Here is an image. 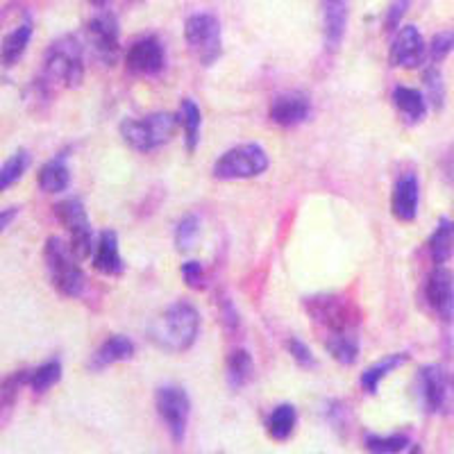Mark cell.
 Wrapping results in <instances>:
<instances>
[{
	"label": "cell",
	"instance_id": "obj_41",
	"mask_svg": "<svg viewBox=\"0 0 454 454\" xmlns=\"http://www.w3.org/2000/svg\"><path fill=\"white\" fill-rule=\"evenodd\" d=\"M448 177H450V182L454 184V160H452V164L448 166Z\"/></svg>",
	"mask_w": 454,
	"mask_h": 454
},
{
	"label": "cell",
	"instance_id": "obj_38",
	"mask_svg": "<svg viewBox=\"0 0 454 454\" xmlns=\"http://www.w3.org/2000/svg\"><path fill=\"white\" fill-rule=\"evenodd\" d=\"M223 320H225L227 323V327H230V330H237V325H239V314L237 311H234V307L230 305V300H225V302H223Z\"/></svg>",
	"mask_w": 454,
	"mask_h": 454
},
{
	"label": "cell",
	"instance_id": "obj_23",
	"mask_svg": "<svg viewBox=\"0 0 454 454\" xmlns=\"http://www.w3.org/2000/svg\"><path fill=\"white\" fill-rule=\"evenodd\" d=\"M71 184V170H68L64 157L46 161L39 170V189L43 193H62Z\"/></svg>",
	"mask_w": 454,
	"mask_h": 454
},
{
	"label": "cell",
	"instance_id": "obj_32",
	"mask_svg": "<svg viewBox=\"0 0 454 454\" xmlns=\"http://www.w3.org/2000/svg\"><path fill=\"white\" fill-rule=\"evenodd\" d=\"M198 237H200V216L198 214H189L180 221L176 230V246L180 253H186L196 246Z\"/></svg>",
	"mask_w": 454,
	"mask_h": 454
},
{
	"label": "cell",
	"instance_id": "obj_14",
	"mask_svg": "<svg viewBox=\"0 0 454 454\" xmlns=\"http://www.w3.org/2000/svg\"><path fill=\"white\" fill-rule=\"evenodd\" d=\"M388 59L397 68H416L427 59V43H425L419 27H397V35L391 43V55H388Z\"/></svg>",
	"mask_w": 454,
	"mask_h": 454
},
{
	"label": "cell",
	"instance_id": "obj_4",
	"mask_svg": "<svg viewBox=\"0 0 454 454\" xmlns=\"http://www.w3.org/2000/svg\"><path fill=\"white\" fill-rule=\"evenodd\" d=\"M43 259L51 275V282L57 291L67 298H78L87 286L82 269H80V257L73 253L71 243L62 241L59 237H51L43 248Z\"/></svg>",
	"mask_w": 454,
	"mask_h": 454
},
{
	"label": "cell",
	"instance_id": "obj_1",
	"mask_svg": "<svg viewBox=\"0 0 454 454\" xmlns=\"http://www.w3.org/2000/svg\"><path fill=\"white\" fill-rule=\"evenodd\" d=\"M311 323L323 334L327 352L340 366L359 359V309L343 295H316L307 300Z\"/></svg>",
	"mask_w": 454,
	"mask_h": 454
},
{
	"label": "cell",
	"instance_id": "obj_19",
	"mask_svg": "<svg viewBox=\"0 0 454 454\" xmlns=\"http://www.w3.org/2000/svg\"><path fill=\"white\" fill-rule=\"evenodd\" d=\"M132 356H135V343L128 336L114 334L105 340L98 350L93 352L89 366H91V371H103V368L112 366V364L128 362Z\"/></svg>",
	"mask_w": 454,
	"mask_h": 454
},
{
	"label": "cell",
	"instance_id": "obj_15",
	"mask_svg": "<svg viewBox=\"0 0 454 454\" xmlns=\"http://www.w3.org/2000/svg\"><path fill=\"white\" fill-rule=\"evenodd\" d=\"M311 114V103L305 93L286 91L275 96L270 103V121L279 128H295L305 123Z\"/></svg>",
	"mask_w": 454,
	"mask_h": 454
},
{
	"label": "cell",
	"instance_id": "obj_42",
	"mask_svg": "<svg viewBox=\"0 0 454 454\" xmlns=\"http://www.w3.org/2000/svg\"><path fill=\"white\" fill-rule=\"evenodd\" d=\"M137 3H141V0H137Z\"/></svg>",
	"mask_w": 454,
	"mask_h": 454
},
{
	"label": "cell",
	"instance_id": "obj_11",
	"mask_svg": "<svg viewBox=\"0 0 454 454\" xmlns=\"http://www.w3.org/2000/svg\"><path fill=\"white\" fill-rule=\"evenodd\" d=\"M89 42H91L93 55L98 57L105 67H112L116 62L121 51V39H119V21L116 16L105 12V7H100V12L89 21Z\"/></svg>",
	"mask_w": 454,
	"mask_h": 454
},
{
	"label": "cell",
	"instance_id": "obj_17",
	"mask_svg": "<svg viewBox=\"0 0 454 454\" xmlns=\"http://www.w3.org/2000/svg\"><path fill=\"white\" fill-rule=\"evenodd\" d=\"M323 7V35L327 52H336L343 43L348 27V0H320Z\"/></svg>",
	"mask_w": 454,
	"mask_h": 454
},
{
	"label": "cell",
	"instance_id": "obj_30",
	"mask_svg": "<svg viewBox=\"0 0 454 454\" xmlns=\"http://www.w3.org/2000/svg\"><path fill=\"white\" fill-rule=\"evenodd\" d=\"M27 166H30V153L27 150H16L14 155L0 166V193L7 192L10 186L21 180L26 176Z\"/></svg>",
	"mask_w": 454,
	"mask_h": 454
},
{
	"label": "cell",
	"instance_id": "obj_16",
	"mask_svg": "<svg viewBox=\"0 0 454 454\" xmlns=\"http://www.w3.org/2000/svg\"><path fill=\"white\" fill-rule=\"evenodd\" d=\"M419 200H420V186L419 177L413 173H404L397 177L393 186L391 196V212L400 223H411L419 216Z\"/></svg>",
	"mask_w": 454,
	"mask_h": 454
},
{
	"label": "cell",
	"instance_id": "obj_3",
	"mask_svg": "<svg viewBox=\"0 0 454 454\" xmlns=\"http://www.w3.org/2000/svg\"><path fill=\"white\" fill-rule=\"evenodd\" d=\"M46 84L75 89L84 80V51L75 35H64L51 43L43 59V75Z\"/></svg>",
	"mask_w": 454,
	"mask_h": 454
},
{
	"label": "cell",
	"instance_id": "obj_26",
	"mask_svg": "<svg viewBox=\"0 0 454 454\" xmlns=\"http://www.w3.org/2000/svg\"><path fill=\"white\" fill-rule=\"evenodd\" d=\"M454 253V221H443L439 223V227L434 230L432 239H429V254H432L434 263L441 266V263L448 262Z\"/></svg>",
	"mask_w": 454,
	"mask_h": 454
},
{
	"label": "cell",
	"instance_id": "obj_24",
	"mask_svg": "<svg viewBox=\"0 0 454 454\" xmlns=\"http://www.w3.org/2000/svg\"><path fill=\"white\" fill-rule=\"evenodd\" d=\"M409 362V355L407 352H395V355H388L387 359H382L380 364L371 366L368 371H364L362 375V387L366 393H372L375 395L380 391V382H382L384 377L391 375L393 371H397L400 366Z\"/></svg>",
	"mask_w": 454,
	"mask_h": 454
},
{
	"label": "cell",
	"instance_id": "obj_9",
	"mask_svg": "<svg viewBox=\"0 0 454 454\" xmlns=\"http://www.w3.org/2000/svg\"><path fill=\"white\" fill-rule=\"evenodd\" d=\"M157 411H160L173 441L182 443L186 436V427H189V413H192V400L184 388L176 387V384L161 387L157 391Z\"/></svg>",
	"mask_w": 454,
	"mask_h": 454
},
{
	"label": "cell",
	"instance_id": "obj_27",
	"mask_svg": "<svg viewBox=\"0 0 454 454\" xmlns=\"http://www.w3.org/2000/svg\"><path fill=\"white\" fill-rule=\"evenodd\" d=\"M180 123L184 128V145L189 153H196L198 141H200L202 114L200 107L192 98H186L180 107Z\"/></svg>",
	"mask_w": 454,
	"mask_h": 454
},
{
	"label": "cell",
	"instance_id": "obj_40",
	"mask_svg": "<svg viewBox=\"0 0 454 454\" xmlns=\"http://www.w3.org/2000/svg\"><path fill=\"white\" fill-rule=\"evenodd\" d=\"M107 3H109V0H91V5H93V7H98V10H100V7L107 5Z\"/></svg>",
	"mask_w": 454,
	"mask_h": 454
},
{
	"label": "cell",
	"instance_id": "obj_29",
	"mask_svg": "<svg viewBox=\"0 0 454 454\" xmlns=\"http://www.w3.org/2000/svg\"><path fill=\"white\" fill-rule=\"evenodd\" d=\"M59 380H62V362H59V359H48L46 364H42L39 368L30 371V382H27V387H30L36 395H43V393L51 391Z\"/></svg>",
	"mask_w": 454,
	"mask_h": 454
},
{
	"label": "cell",
	"instance_id": "obj_33",
	"mask_svg": "<svg viewBox=\"0 0 454 454\" xmlns=\"http://www.w3.org/2000/svg\"><path fill=\"white\" fill-rule=\"evenodd\" d=\"M452 51H454V32L452 30L441 32V35L434 36L432 43L427 46V59L432 64H439L443 62L445 57H448Z\"/></svg>",
	"mask_w": 454,
	"mask_h": 454
},
{
	"label": "cell",
	"instance_id": "obj_20",
	"mask_svg": "<svg viewBox=\"0 0 454 454\" xmlns=\"http://www.w3.org/2000/svg\"><path fill=\"white\" fill-rule=\"evenodd\" d=\"M30 39H32V21L27 19V21L19 23L10 35H5L3 46H0V64H3L5 68L14 67V64L23 57V52L27 51V46H30Z\"/></svg>",
	"mask_w": 454,
	"mask_h": 454
},
{
	"label": "cell",
	"instance_id": "obj_39",
	"mask_svg": "<svg viewBox=\"0 0 454 454\" xmlns=\"http://www.w3.org/2000/svg\"><path fill=\"white\" fill-rule=\"evenodd\" d=\"M16 216H19V207H10V209H3V212H0V234L5 232L7 227L14 223Z\"/></svg>",
	"mask_w": 454,
	"mask_h": 454
},
{
	"label": "cell",
	"instance_id": "obj_31",
	"mask_svg": "<svg viewBox=\"0 0 454 454\" xmlns=\"http://www.w3.org/2000/svg\"><path fill=\"white\" fill-rule=\"evenodd\" d=\"M366 450L380 454H395V452H407L411 448V441L403 434H391V436H377V434H366L364 436Z\"/></svg>",
	"mask_w": 454,
	"mask_h": 454
},
{
	"label": "cell",
	"instance_id": "obj_12",
	"mask_svg": "<svg viewBox=\"0 0 454 454\" xmlns=\"http://www.w3.org/2000/svg\"><path fill=\"white\" fill-rule=\"evenodd\" d=\"M425 300L429 309L445 323H454V275L443 263L429 273L425 284Z\"/></svg>",
	"mask_w": 454,
	"mask_h": 454
},
{
	"label": "cell",
	"instance_id": "obj_37",
	"mask_svg": "<svg viewBox=\"0 0 454 454\" xmlns=\"http://www.w3.org/2000/svg\"><path fill=\"white\" fill-rule=\"evenodd\" d=\"M182 278L192 289H205V269H202L200 262L182 263Z\"/></svg>",
	"mask_w": 454,
	"mask_h": 454
},
{
	"label": "cell",
	"instance_id": "obj_13",
	"mask_svg": "<svg viewBox=\"0 0 454 454\" xmlns=\"http://www.w3.org/2000/svg\"><path fill=\"white\" fill-rule=\"evenodd\" d=\"M128 71L135 75H144V78H155L164 71L166 67V55L164 46L157 36H144L139 42L132 43L128 51Z\"/></svg>",
	"mask_w": 454,
	"mask_h": 454
},
{
	"label": "cell",
	"instance_id": "obj_6",
	"mask_svg": "<svg viewBox=\"0 0 454 454\" xmlns=\"http://www.w3.org/2000/svg\"><path fill=\"white\" fill-rule=\"evenodd\" d=\"M184 42L200 67H214L223 55L221 23L214 14H192L184 23Z\"/></svg>",
	"mask_w": 454,
	"mask_h": 454
},
{
	"label": "cell",
	"instance_id": "obj_18",
	"mask_svg": "<svg viewBox=\"0 0 454 454\" xmlns=\"http://www.w3.org/2000/svg\"><path fill=\"white\" fill-rule=\"evenodd\" d=\"M93 269L103 275H121L125 270V262L121 257L119 248V234L114 230H105L100 232L98 243L93 248Z\"/></svg>",
	"mask_w": 454,
	"mask_h": 454
},
{
	"label": "cell",
	"instance_id": "obj_8",
	"mask_svg": "<svg viewBox=\"0 0 454 454\" xmlns=\"http://www.w3.org/2000/svg\"><path fill=\"white\" fill-rule=\"evenodd\" d=\"M57 218L62 221V225L67 227L68 237H71V248L73 253L78 254L80 259L93 254V248H96V239H93L91 223H89L87 209H84L82 200L78 198H67L59 205L55 207Z\"/></svg>",
	"mask_w": 454,
	"mask_h": 454
},
{
	"label": "cell",
	"instance_id": "obj_22",
	"mask_svg": "<svg viewBox=\"0 0 454 454\" xmlns=\"http://www.w3.org/2000/svg\"><path fill=\"white\" fill-rule=\"evenodd\" d=\"M393 103H395L397 112L403 114L409 123H420L427 114V98L423 91L411 87H395L393 91Z\"/></svg>",
	"mask_w": 454,
	"mask_h": 454
},
{
	"label": "cell",
	"instance_id": "obj_2",
	"mask_svg": "<svg viewBox=\"0 0 454 454\" xmlns=\"http://www.w3.org/2000/svg\"><path fill=\"white\" fill-rule=\"evenodd\" d=\"M200 332V314L192 302L170 305L160 318L153 320L148 339L164 352H184L196 343Z\"/></svg>",
	"mask_w": 454,
	"mask_h": 454
},
{
	"label": "cell",
	"instance_id": "obj_35",
	"mask_svg": "<svg viewBox=\"0 0 454 454\" xmlns=\"http://www.w3.org/2000/svg\"><path fill=\"white\" fill-rule=\"evenodd\" d=\"M409 5H411V0H393L387 10V16H384V30L387 32L397 30L400 23H403L404 14H407Z\"/></svg>",
	"mask_w": 454,
	"mask_h": 454
},
{
	"label": "cell",
	"instance_id": "obj_34",
	"mask_svg": "<svg viewBox=\"0 0 454 454\" xmlns=\"http://www.w3.org/2000/svg\"><path fill=\"white\" fill-rule=\"evenodd\" d=\"M425 87H427L429 91V103L439 109L441 105H443L445 91H443V75H441V71L436 67H429L427 71H425Z\"/></svg>",
	"mask_w": 454,
	"mask_h": 454
},
{
	"label": "cell",
	"instance_id": "obj_36",
	"mask_svg": "<svg viewBox=\"0 0 454 454\" xmlns=\"http://www.w3.org/2000/svg\"><path fill=\"white\" fill-rule=\"evenodd\" d=\"M289 352L291 356H294V362L298 364V366L302 368H314L316 366V359L314 355H311L309 346H307L305 340H300V339H289Z\"/></svg>",
	"mask_w": 454,
	"mask_h": 454
},
{
	"label": "cell",
	"instance_id": "obj_21",
	"mask_svg": "<svg viewBox=\"0 0 454 454\" xmlns=\"http://www.w3.org/2000/svg\"><path fill=\"white\" fill-rule=\"evenodd\" d=\"M30 382V371H16L0 382V429L12 419V411L19 400V391Z\"/></svg>",
	"mask_w": 454,
	"mask_h": 454
},
{
	"label": "cell",
	"instance_id": "obj_5",
	"mask_svg": "<svg viewBox=\"0 0 454 454\" xmlns=\"http://www.w3.org/2000/svg\"><path fill=\"white\" fill-rule=\"evenodd\" d=\"M177 123H180V116L166 112L150 114L144 119H125L121 123V137L137 153H150L173 139Z\"/></svg>",
	"mask_w": 454,
	"mask_h": 454
},
{
	"label": "cell",
	"instance_id": "obj_7",
	"mask_svg": "<svg viewBox=\"0 0 454 454\" xmlns=\"http://www.w3.org/2000/svg\"><path fill=\"white\" fill-rule=\"evenodd\" d=\"M269 166L270 160L262 145L243 144L218 157L214 164V177L223 182L250 180V177L263 176Z\"/></svg>",
	"mask_w": 454,
	"mask_h": 454
},
{
	"label": "cell",
	"instance_id": "obj_25",
	"mask_svg": "<svg viewBox=\"0 0 454 454\" xmlns=\"http://www.w3.org/2000/svg\"><path fill=\"white\" fill-rule=\"evenodd\" d=\"M253 372L254 362L248 350H234L227 356V384H230V388L239 391V388L246 387L253 380Z\"/></svg>",
	"mask_w": 454,
	"mask_h": 454
},
{
	"label": "cell",
	"instance_id": "obj_28",
	"mask_svg": "<svg viewBox=\"0 0 454 454\" xmlns=\"http://www.w3.org/2000/svg\"><path fill=\"white\" fill-rule=\"evenodd\" d=\"M295 420H298V411H295L294 404H279V407H275L273 413L269 416V423H266L270 439H291V434L295 429Z\"/></svg>",
	"mask_w": 454,
	"mask_h": 454
},
{
	"label": "cell",
	"instance_id": "obj_10",
	"mask_svg": "<svg viewBox=\"0 0 454 454\" xmlns=\"http://www.w3.org/2000/svg\"><path fill=\"white\" fill-rule=\"evenodd\" d=\"M420 397L429 413H443L454 407V380L441 366H425L419 372Z\"/></svg>",
	"mask_w": 454,
	"mask_h": 454
}]
</instances>
